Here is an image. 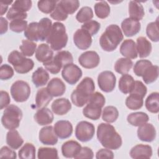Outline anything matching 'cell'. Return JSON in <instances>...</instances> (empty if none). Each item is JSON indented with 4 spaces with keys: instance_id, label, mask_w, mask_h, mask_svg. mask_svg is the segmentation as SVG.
Returning <instances> with one entry per match:
<instances>
[{
    "instance_id": "41",
    "label": "cell",
    "mask_w": 159,
    "mask_h": 159,
    "mask_svg": "<svg viewBox=\"0 0 159 159\" xmlns=\"http://www.w3.org/2000/svg\"><path fill=\"white\" fill-rule=\"evenodd\" d=\"M93 17V10L89 6H84L81 7L76 15V20L80 23H85L91 20Z\"/></svg>"
},
{
    "instance_id": "12",
    "label": "cell",
    "mask_w": 159,
    "mask_h": 159,
    "mask_svg": "<svg viewBox=\"0 0 159 159\" xmlns=\"http://www.w3.org/2000/svg\"><path fill=\"white\" fill-rule=\"evenodd\" d=\"M73 42L79 49L86 50L92 43V38L86 31L79 29L73 34Z\"/></svg>"
},
{
    "instance_id": "18",
    "label": "cell",
    "mask_w": 159,
    "mask_h": 159,
    "mask_svg": "<svg viewBox=\"0 0 159 159\" xmlns=\"http://www.w3.org/2000/svg\"><path fill=\"white\" fill-rule=\"evenodd\" d=\"M51 108L55 114L63 116L67 114L71 110V104L66 98H58L52 102Z\"/></svg>"
},
{
    "instance_id": "34",
    "label": "cell",
    "mask_w": 159,
    "mask_h": 159,
    "mask_svg": "<svg viewBox=\"0 0 159 159\" xmlns=\"http://www.w3.org/2000/svg\"><path fill=\"white\" fill-rule=\"evenodd\" d=\"M133 66L132 61L127 58H120L115 63V71L121 75L127 74Z\"/></svg>"
},
{
    "instance_id": "17",
    "label": "cell",
    "mask_w": 159,
    "mask_h": 159,
    "mask_svg": "<svg viewBox=\"0 0 159 159\" xmlns=\"http://www.w3.org/2000/svg\"><path fill=\"white\" fill-rule=\"evenodd\" d=\"M47 89L53 97L62 96L66 91V86L63 81L58 78H53L48 83Z\"/></svg>"
},
{
    "instance_id": "26",
    "label": "cell",
    "mask_w": 159,
    "mask_h": 159,
    "mask_svg": "<svg viewBox=\"0 0 159 159\" xmlns=\"http://www.w3.org/2000/svg\"><path fill=\"white\" fill-rule=\"evenodd\" d=\"M135 86L134 78L129 75L124 74L120 78L119 81V89L124 94H129L132 92Z\"/></svg>"
},
{
    "instance_id": "56",
    "label": "cell",
    "mask_w": 159,
    "mask_h": 159,
    "mask_svg": "<svg viewBox=\"0 0 159 159\" xmlns=\"http://www.w3.org/2000/svg\"><path fill=\"white\" fill-rule=\"evenodd\" d=\"M14 75V70L7 65L3 64L0 67V78L1 80H7Z\"/></svg>"
},
{
    "instance_id": "33",
    "label": "cell",
    "mask_w": 159,
    "mask_h": 159,
    "mask_svg": "<svg viewBox=\"0 0 159 159\" xmlns=\"http://www.w3.org/2000/svg\"><path fill=\"white\" fill-rule=\"evenodd\" d=\"M143 98L135 93H130L125 99L126 106L131 110L140 109L143 104Z\"/></svg>"
},
{
    "instance_id": "19",
    "label": "cell",
    "mask_w": 159,
    "mask_h": 159,
    "mask_svg": "<svg viewBox=\"0 0 159 159\" xmlns=\"http://www.w3.org/2000/svg\"><path fill=\"white\" fill-rule=\"evenodd\" d=\"M152 148L148 145L139 144L130 151V156L134 159L137 158H150L152 155Z\"/></svg>"
},
{
    "instance_id": "20",
    "label": "cell",
    "mask_w": 159,
    "mask_h": 159,
    "mask_svg": "<svg viewBox=\"0 0 159 159\" xmlns=\"http://www.w3.org/2000/svg\"><path fill=\"white\" fill-rule=\"evenodd\" d=\"M120 53L122 55L127 58H136L138 55L137 52L135 42L132 39L125 40L120 45Z\"/></svg>"
},
{
    "instance_id": "45",
    "label": "cell",
    "mask_w": 159,
    "mask_h": 159,
    "mask_svg": "<svg viewBox=\"0 0 159 159\" xmlns=\"http://www.w3.org/2000/svg\"><path fill=\"white\" fill-rule=\"evenodd\" d=\"M54 58L61 65L62 67L73 62V57L71 53L66 50L60 51L56 53Z\"/></svg>"
},
{
    "instance_id": "36",
    "label": "cell",
    "mask_w": 159,
    "mask_h": 159,
    "mask_svg": "<svg viewBox=\"0 0 159 159\" xmlns=\"http://www.w3.org/2000/svg\"><path fill=\"white\" fill-rule=\"evenodd\" d=\"M24 35L29 40L35 42L40 40L39 22H32L30 23L25 30Z\"/></svg>"
},
{
    "instance_id": "63",
    "label": "cell",
    "mask_w": 159,
    "mask_h": 159,
    "mask_svg": "<svg viewBox=\"0 0 159 159\" xmlns=\"http://www.w3.org/2000/svg\"><path fill=\"white\" fill-rule=\"evenodd\" d=\"M12 2V1H1L0 2V4H1V16H2L4 14H5L6 12V11H7L8 9V6L9 4H11Z\"/></svg>"
},
{
    "instance_id": "46",
    "label": "cell",
    "mask_w": 159,
    "mask_h": 159,
    "mask_svg": "<svg viewBox=\"0 0 159 159\" xmlns=\"http://www.w3.org/2000/svg\"><path fill=\"white\" fill-rule=\"evenodd\" d=\"M58 2L68 15L73 14L80 6V2L77 0H62Z\"/></svg>"
},
{
    "instance_id": "58",
    "label": "cell",
    "mask_w": 159,
    "mask_h": 159,
    "mask_svg": "<svg viewBox=\"0 0 159 159\" xmlns=\"http://www.w3.org/2000/svg\"><path fill=\"white\" fill-rule=\"evenodd\" d=\"M93 150L88 147H81L78 153L74 157V158H93Z\"/></svg>"
},
{
    "instance_id": "38",
    "label": "cell",
    "mask_w": 159,
    "mask_h": 159,
    "mask_svg": "<svg viewBox=\"0 0 159 159\" xmlns=\"http://www.w3.org/2000/svg\"><path fill=\"white\" fill-rule=\"evenodd\" d=\"M142 77L146 84H150L155 81L158 77V66L153 65L148 66L145 70Z\"/></svg>"
},
{
    "instance_id": "14",
    "label": "cell",
    "mask_w": 159,
    "mask_h": 159,
    "mask_svg": "<svg viewBox=\"0 0 159 159\" xmlns=\"http://www.w3.org/2000/svg\"><path fill=\"white\" fill-rule=\"evenodd\" d=\"M156 134L155 127L150 123L147 122L139 126L137 129V137L143 142H153L156 138Z\"/></svg>"
},
{
    "instance_id": "40",
    "label": "cell",
    "mask_w": 159,
    "mask_h": 159,
    "mask_svg": "<svg viewBox=\"0 0 159 159\" xmlns=\"http://www.w3.org/2000/svg\"><path fill=\"white\" fill-rule=\"evenodd\" d=\"M94 7L96 16L100 19H105L110 14V6L105 1L96 2Z\"/></svg>"
},
{
    "instance_id": "37",
    "label": "cell",
    "mask_w": 159,
    "mask_h": 159,
    "mask_svg": "<svg viewBox=\"0 0 159 159\" xmlns=\"http://www.w3.org/2000/svg\"><path fill=\"white\" fill-rule=\"evenodd\" d=\"M119 117V111L117 109L113 106H107L105 107L102 113V119L107 123L114 122Z\"/></svg>"
},
{
    "instance_id": "29",
    "label": "cell",
    "mask_w": 159,
    "mask_h": 159,
    "mask_svg": "<svg viewBox=\"0 0 159 159\" xmlns=\"http://www.w3.org/2000/svg\"><path fill=\"white\" fill-rule=\"evenodd\" d=\"M129 14L130 18L139 21L143 19L145 15L144 9L139 2L131 1L129 3Z\"/></svg>"
},
{
    "instance_id": "48",
    "label": "cell",
    "mask_w": 159,
    "mask_h": 159,
    "mask_svg": "<svg viewBox=\"0 0 159 159\" xmlns=\"http://www.w3.org/2000/svg\"><path fill=\"white\" fill-rule=\"evenodd\" d=\"M101 28V24L94 20L84 23L81 25V29L86 31L91 36L96 35Z\"/></svg>"
},
{
    "instance_id": "22",
    "label": "cell",
    "mask_w": 159,
    "mask_h": 159,
    "mask_svg": "<svg viewBox=\"0 0 159 159\" xmlns=\"http://www.w3.org/2000/svg\"><path fill=\"white\" fill-rule=\"evenodd\" d=\"M81 148V145L75 140H68L63 143L61 153L66 158H74Z\"/></svg>"
},
{
    "instance_id": "35",
    "label": "cell",
    "mask_w": 159,
    "mask_h": 159,
    "mask_svg": "<svg viewBox=\"0 0 159 159\" xmlns=\"http://www.w3.org/2000/svg\"><path fill=\"white\" fill-rule=\"evenodd\" d=\"M102 108L94 104L87 103L83 109V115L91 120H98L101 114Z\"/></svg>"
},
{
    "instance_id": "7",
    "label": "cell",
    "mask_w": 159,
    "mask_h": 159,
    "mask_svg": "<svg viewBox=\"0 0 159 159\" xmlns=\"http://www.w3.org/2000/svg\"><path fill=\"white\" fill-rule=\"evenodd\" d=\"M30 87L28 83L22 80L15 81L11 87V94L17 102L26 101L30 95Z\"/></svg>"
},
{
    "instance_id": "61",
    "label": "cell",
    "mask_w": 159,
    "mask_h": 159,
    "mask_svg": "<svg viewBox=\"0 0 159 159\" xmlns=\"http://www.w3.org/2000/svg\"><path fill=\"white\" fill-rule=\"evenodd\" d=\"M1 96V109H3L6 107H7L11 102V99L7 92L1 90L0 92Z\"/></svg>"
},
{
    "instance_id": "53",
    "label": "cell",
    "mask_w": 159,
    "mask_h": 159,
    "mask_svg": "<svg viewBox=\"0 0 159 159\" xmlns=\"http://www.w3.org/2000/svg\"><path fill=\"white\" fill-rule=\"evenodd\" d=\"M27 17V12H22L20 11H18L12 7H11L6 14V17L9 20H17V19H21L24 20Z\"/></svg>"
},
{
    "instance_id": "57",
    "label": "cell",
    "mask_w": 159,
    "mask_h": 159,
    "mask_svg": "<svg viewBox=\"0 0 159 159\" xmlns=\"http://www.w3.org/2000/svg\"><path fill=\"white\" fill-rule=\"evenodd\" d=\"M147 92L146 86L140 81H135V86L130 93L137 94L143 98L145 97Z\"/></svg>"
},
{
    "instance_id": "25",
    "label": "cell",
    "mask_w": 159,
    "mask_h": 159,
    "mask_svg": "<svg viewBox=\"0 0 159 159\" xmlns=\"http://www.w3.org/2000/svg\"><path fill=\"white\" fill-rule=\"evenodd\" d=\"M50 78L48 73L42 67H39L33 73L32 80L37 88H39L46 84Z\"/></svg>"
},
{
    "instance_id": "47",
    "label": "cell",
    "mask_w": 159,
    "mask_h": 159,
    "mask_svg": "<svg viewBox=\"0 0 159 159\" xmlns=\"http://www.w3.org/2000/svg\"><path fill=\"white\" fill-rule=\"evenodd\" d=\"M58 1L43 0L39 1L37 2L39 9L45 14H51L55 9Z\"/></svg>"
},
{
    "instance_id": "39",
    "label": "cell",
    "mask_w": 159,
    "mask_h": 159,
    "mask_svg": "<svg viewBox=\"0 0 159 159\" xmlns=\"http://www.w3.org/2000/svg\"><path fill=\"white\" fill-rule=\"evenodd\" d=\"M19 158L21 159L35 158V147L30 143H26L19 150Z\"/></svg>"
},
{
    "instance_id": "8",
    "label": "cell",
    "mask_w": 159,
    "mask_h": 159,
    "mask_svg": "<svg viewBox=\"0 0 159 159\" xmlns=\"http://www.w3.org/2000/svg\"><path fill=\"white\" fill-rule=\"evenodd\" d=\"M94 133V125L88 121H80L78 123L75 128V136L78 140L82 142H86L91 140Z\"/></svg>"
},
{
    "instance_id": "28",
    "label": "cell",
    "mask_w": 159,
    "mask_h": 159,
    "mask_svg": "<svg viewBox=\"0 0 159 159\" xmlns=\"http://www.w3.org/2000/svg\"><path fill=\"white\" fill-rule=\"evenodd\" d=\"M6 143L11 148L17 150L24 143V140L16 130H10L6 135Z\"/></svg>"
},
{
    "instance_id": "60",
    "label": "cell",
    "mask_w": 159,
    "mask_h": 159,
    "mask_svg": "<svg viewBox=\"0 0 159 159\" xmlns=\"http://www.w3.org/2000/svg\"><path fill=\"white\" fill-rule=\"evenodd\" d=\"M96 158L97 159H101V158H109L112 159L114 158V153L113 152L108 148H101L99 150L96 154Z\"/></svg>"
},
{
    "instance_id": "42",
    "label": "cell",
    "mask_w": 159,
    "mask_h": 159,
    "mask_svg": "<svg viewBox=\"0 0 159 159\" xmlns=\"http://www.w3.org/2000/svg\"><path fill=\"white\" fill-rule=\"evenodd\" d=\"M37 157L39 159H58V151L55 148L40 147L38 150Z\"/></svg>"
},
{
    "instance_id": "32",
    "label": "cell",
    "mask_w": 159,
    "mask_h": 159,
    "mask_svg": "<svg viewBox=\"0 0 159 159\" xmlns=\"http://www.w3.org/2000/svg\"><path fill=\"white\" fill-rule=\"evenodd\" d=\"M145 107L152 113H158L159 111V93L153 92L150 93L145 100Z\"/></svg>"
},
{
    "instance_id": "21",
    "label": "cell",
    "mask_w": 159,
    "mask_h": 159,
    "mask_svg": "<svg viewBox=\"0 0 159 159\" xmlns=\"http://www.w3.org/2000/svg\"><path fill=\"white\" fill-rule=\"evenodd\" d=\"M35 121L40 125L50 124L53 120V114L52 111L47 107L39 109L34 116Z\"/></svg>"
},
{
    "instance_id": "1",
    "label": "cell",
    "mask_w": 159,
    "mask_h": 159,
    "mask_svg": "<svg viewBox=\"0 0 159 159\" xmlns=\"http://www.w3.org/2000/svg\"><path fill=\"white\" fill-rule=\"evenodd\" d=\"M97 138L104 148L110 150H117L122 143L120 135L109 123H101L98 126Z\"/></svg>"
},
{
    "instance_id": "51",
    "label": "cell",
    "mask_w": 159,
    "mask_h": 159,
    "mask_svg": "<svg viewBox=\"0 0 159 159\" xmlns=\"http://www.w3.org/2000/svg\"><path fill=\"white\" fill-rule=\"evenodd\" d=\"M43 65L48 71L54 75L58 73L62 68L61 65L54 58V57L51 60L43 63Z\"/></svg>"
},
{
    "instance_id": "52",
    "label": "cell",
    "mask_w": 159,
    "mask_h": 159,
    "mask_svg": "<svg viewBox=\"0 0 159 159\" xmlns=\"http://www.w3.org/2000/svg\"><path fill=\"white\" fill-rule=\"evenodd\" d=\"M50 17L56 20L62 21L67 19L68 14L65 12V11L60 6L59 2L58 1L55 9L50 14Z\"/></svg>"
},
{
    "instance_id": "31",
    "label": "cell",
    "mask_w": 159,
    "mask_h": 159,
    "mask_svg": "<svg viewBox=\"0 0 159 159\" xmlns=\"http://www.w3.org/2000/svg\"><path fill=\"white\" fill-rule=\"evenodd\" d=\"M51 20L47 17L41 19L39 22V30L40 41H46L52 29Z\"/></svg>"
},
{
    "instance_id": "54",
    "label": "cell",
    "mask_w": 159,
    "mask_h": 159,
    "mask_svg": "<svg viewBox=\"0 0 159 159\" xmlns=\"http://www.w3.org/2000/svg\"><path fill=\"white\" fill-rule=\"evenodd\" d=\"M106 102L104 96L99 92H94L89 97L88 103L96 105L100 107H102Z\"/></svg>"
},
{
    "instance_id": "2",
    "label": "cell",
    "mask_w": 159,
    "mask_h": 159,
    "mask_svg": "<svg viewBox=\"0 0 159 159\" xmlns=\"http://www.w3.org/2000/svg\"><path fill=\"white\" fill-rule=\"evenodd\" d=\"M95 84L89 77L84 78L71 94V100L74 105L81 107L86 104L90 96L94 93Z\"/></svg>"
},
{
    "instance_id": "27",
    "label": "cell",
    "mask_w": 159,
    "mask_h": 159,
    "mask_svg": "<svg viewBox=\"0 0 159 159\" xmlns=\"http://www.w3.org/2000/svg\"><path fill=\"white\" fill-rule=\"evenodd\" d=\"M52 96L48 92L47 88H42L39 89L35 96V104L37 109H41L46 107L52 101Z\"/></svg>"
},
{
    "instance_id": "59",
    "label": "cell",
    "mask_w": 159,
    "mask_h": 159,
    "mask_svg": "<svg viewBox=\"0 0 159 159\" xmlns=\"http://www.w3.org/2000/svg\"><path fill=\"white\" fill-rule=\"evenodd\" d=\"M0 158H16V153L7 146H3L0 150Z\"/></svg>"
},
{
    "instance_id": "15",
    "label": "cell",
    "mask_w": 159,
    "mask_h": 159,
    "mask_svg": "<svg viewBox=\"0 0 159 159\" xmlns=\"http://www.w3.org/2000/svg\"><path fill=\"white\" fill-rule=\"evenodd\" d=\"M55 133L60 139L69 138L73 133V125L71 123L66 120L57 121L53 127Z\"/></svg>"
},
{
    "instance_id": "44",
    "label": "cell",
    "mask_w": 159,
    "mask_h": 159,
    "mask_svg": "<svg viewBox=\"0 0 159 159\" xmlns=\"http://www.w3.org/2000/svg\"><path fill=\"white\" fill-rule=\"evenodd\" d=\"M37 44L29 40H22V45L19 46L21 53L25 57H32L36 51Z\"/></svg>"
},
{
    "instance_id": "6",
    "label": "cell",
    "mask_w": 159,
    "mask_h": 159,
    "mask_svg": "<svg viewBox=\"0 0 159 159\" xmlns=\"http://www.w3.org/2000/svg\"><path fill=\"white\" fill-rule=\"evenodd\" d=\"M7 61L12 65L15 71L20 74L29 72L34 66V63L32 59L26 58L22 53L17 50H14L9 53Z\"/></svg>"
},
{
    "instance_id": "24",
    "label": "cell",
    "mask_w": 159,
    "mask_h": 159,
    "mask_svg": "<svg viewBox=\"0 0 159 159\" xmlns=\"http://www.w3.org/2000/svg\"><path fill=\"white\" fill-rule=\"evenodd\" d=\"M53 52L47 43L40 44L35 51V58L40 61L44 63L51 60L53 57Z\"/></svg>"
},
{
    "instance_id": "11",
    "label": "cell",
    "mask_w": 159,
    "mask_h": 159,
    "mask_svg": "<svg viewBox=\"0 0 159 159\" xmlns=\"http://www.w3.org/2000/svg\"><path fill=\"white\" fill-rule=\"evenodd\" d=\"M78 62L83 68L92 69L98 66L100 62V58L97 52L86 51L79 57Z\"/></svg>"
},
{
    "instance_id": "30",
    "label": "cell",
    "mask_w": 159,
    "mask_h": 159,
    "mask_svg": "<svg viewBox=\"0 0 159 159\" xmlns=\"http://www.w3.org/2000/svg\"><path fill=\"white\" fill-rule=\"evenodd\" d=\"M148 120V116L143 112H132L127 117V120L129 124L135 127H139L147 123Z\"/></svg>"
},
{
    "instance_id": "9",
    "label": "cell",
    "mask_w": 159,
    "mask_h": 159,
    "mask_svg": "<svg viewBox=\"0 0 159 159\" xmlns=\"http://www.w3.org/2000/svg\"><path fill=\"white\" fill-rule=\"evenodd\" d=\"M98 83L101 90L105 93H110L115 88L116 77L112 71H104L99 74Z\"/></svg>"
},
{
    "instance_id": "3",
    "label": "cell",
    "mask_w": 159,
    "mask_h": 159,
    "mask_svg": "<svg viewBox=\"0 0 159 159\" xmlns=\"http://www.w3.org/2000/svg\"><path fill=\"white\" fill-rule=\"evenodd\" d=\"M124 36L120 27L116 24L107 26L99 39L101 47L106 52H112L123 40Z\"/></svg>"
},
{
    "instance_id": "16",
    "label": "cell",
    "mask_w": 159,
    "mask_h": 159,
    "mask_svg": "<svg viewBox=\"0 0 159 159\" xmlns=\"http://www.w3.org/2000/svg\"><path fill=\"white\" fill-rule=\"evenodd\" d=\"M121 28L126 37H132L139 32L141 24L139 21L128 17L122 20Z\"/></svg>"
},
{
    "instance_id": "43",
    "label": "cell",
    "mask_w": 159,
    "mask_h": 159,
    "mask_svg": "<svg viewBox=\"0 0 159 159\" xmlns=\"http://www.w3.org/2000/svg\"><path fill=\"white\" fill-rule=\"evenodd\" d=\"M146 34L147 37L154 42H157L159 40V32L158 20L155 22L149 23L146 28Z\"/></svg>"
},
{
    "instance_id": "4",
    "label": "cell",
    "mask_w": 159,
    "mask_h": 159,
    "mask_svg": "<svg viewBox=\"0 0 159 159\" xmlns=\"http://www.w3.org/2000/svg\"><path fill=\"white\" fill-rule=\"evenodd\" d=\"M46 42L53 50L58 51L65 48L68 42V35L63 24L55 22L52 25V29Z\"/></svg>"
},
{
    "instance_id": "62",
    "label": "cell",
    "mask_w": 159,
    "mask_h": 159,
    "mask_svg": "<svg viewBox=\"0 0 159 159\" xmlns=\"http://www.w3.org/2000/svg\"><path fill=\"white\" fill-rule=\"evenodd\" d=\"M0 21H1V30H0V34L1 35H2L5 34L7 31V27H8V22L7 20L3 17H0Z\"/></svg>"
},
{
    "instance_id": "50",
    "label": "cell",
    "mask_w": 159,
    "mask_h": 159,
    "mask_svg": "<svg viewBox=\"0 0 159 159\" xmlns=\"http://www.w3.org/2000/svg\"><path fill=\"white\" fill-rule=\"evenodd\" d=\"M27 21L25 20L17 19L11 20L9 24V28L12 32L20 33L25 31L27 27Z\"/></svg>"
},
{
    "instance_id": "23",
    "label": "cell",
    "mask_w": 159,
    "mask_h": 159,
    "mask_svg": "<svg viewBox=\"0 0 159 159\" xmlns=\"http://www.w3.org/2000/svg\"><path fill=\"white\" fill-rule=\"evenodd\" d=\"M136 49L140 58H146L150 54L152 49L151 43L145 37H139L137 39Z\"/></svg>"
},
{
    "instance_id": "49",
    "label": "cell",
    "mask_w": 159,
    "mask_h": 159,
    "mask_svg": "<svg viewBox=\"0 0 159 159\" xmlns=\"http://www.w3.org/2000/svg\"><path fill=\"white\" fill-rule=\"evenodd\" d=\"M151 65H152V63L150 61L148 60H140L134 65V73L137 76H142L145 70Z\"/></svg>"
},
{
    "instance_id": "55",
    "label": "cell",
    "mask_w": 159,
    "mask_h": 159,
    "mask_svg": "<svg viewBox=\"0 0 159 159\" xmlns=\"http://www.w3.org/2000/svg\"><path fill=\"white\" fill-rule=\"evenodd\" d=\"M12 7L22 11L26 12L27 11H29L32 7V1L30 0H17L15 1L13 4H12Z\"/></svg>"
},
{
    "instance_id": "13",
    "label": "cell",
    "mask_w": 159,
    "mask_h": 159,
    "mask_svg": "<svg viewBox=\"0 0 159 159\" xmlns=\"http://www.w3.org/2000/svg\"><path fill=\"white\" fill-rule=\"evenodd\" d=\"M39 139L42 143L46 145H54L58 142V137L52 125L42 127L39 132Z\"/></svg>"
},
{
    "instance_id": "10",
    "label": "cell",
    "mask_w": 159,
    "mask_h": 159,
    "mask_svg": "<svg viewBox=\"0 0 159 159\" xmlns=\"http://www.w3.org/2000/svg\"><path fill=\"white\" fill-rule=\"evenodd\" d=\"M82 75L83 73L80 67L73 63L63 66L61 71L62 78L71 85L76 84L81 78Z\"/></svg>"
},
{
    "instance_id": "5",
    "label": "cell",
    "mask_w": 159,
    "mask_h": 159,
    "mask_svg": "<svg viewBox=\"0 0 159 159\" xmlns=\"http://www.w3.org/2000/svg\"><path fill=\"white\" fill-rule=\"evenodd\" d=\"M22 118V112L17 106L11 104L4 111L1 117V123L8 130H14L19 127Z\"/></svg>"
}]
</instances>
